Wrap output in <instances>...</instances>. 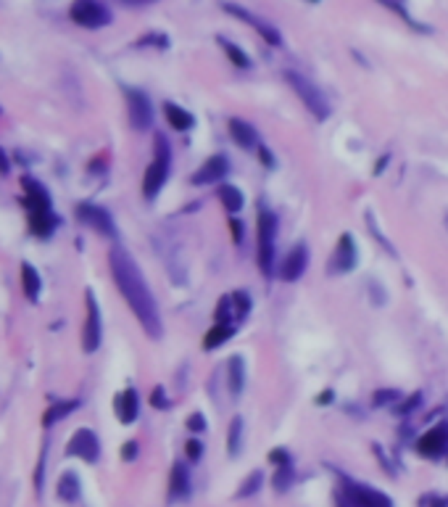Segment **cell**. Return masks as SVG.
<instances>
[{"instance_id": "obj_1", "label": "cell", "mask_w": 448, "mask_h": 507, "mask_svg": "<svg viewBox=\"0 0 448 507\" xmlns=\"http://www.w3.org/2000/svg\"><path fill=\"white\" fill-rule=\"evenodd\" d=\"M108 265H111V275H114L117 288L121 291V296H124V302L130 304L135 317L140 320L142 330L151 338H161V314H158L154 293H151L148 283L142 278L140 267L135 265V259L121 246L111 249Z\"/></svg>"}, {"instance_id": "obj_2", "label": "cell", "mask_w": 448, "mask_h": 507, "mask_svg": "<svg viewBox=\"0 0 448 507\" xmlns=\"http://www.w3.org/2000/svg\"><path fill=\"white\" fill-rule=\"evenodd\" d=\"M169 167H172V148H169L164 135H156V156L151 161V167L145 169V177H142V196L145 198H156V193L164 188L166 177H169Z\"/></svg>"}, {"instance_id": "obj_3", "label": "cell", "mask_w": 448, "mask_h": 507, "mask_svg": "<svg viewBox=\"0 0 448 507\" xmlns=\"http://www.w3.org/2000/svg\"><path fill=\"white\" fill-rule=\"evenodd\" d=\"M285 80H288V84L293 87L295 96L304 101V106L311 111V117H314V119L324 122L327 117H330V103L324 101V96H322V90H319L317 84L308 82L304 74L293 72V69H288V72H285Z\"/></svg>"}, {"instance_id": "obj_4", "label": "cell", "mask_w": 448, "mask_h": 507, "mask_svg": "<svg viewBox=\"0 0 448 507\" xmlns=\"http://www.w3.org/2000/svg\"><path fill=\"white\" fill-rule=\"evenodd\" d=\"M274 238H277V217L271 212H261L259 217V267L261 272L271 278L274 275Z\"/></svg>"}, {"instance_id": "obj_5", "label": "cell", "mask_w": 448, "mask_h": 507, "mask_svg": "<svg viewBox=\"0 0 448 507\" xmlns=\"http://www.w3.org/2000/svg\"><path fill=\"white\" fill-rule=\"evenodd\" d=\"M71 19L80 27L98 29V27H106L111 22V13L100 0H74L71 3Z\"/></svg>"}, {"instance_id": "obj_6", "label": "cell", "mask_w": 448, "mask_h": 507, "mask_svg": "<svg viewBox=\"0 0 448 507\" xmlns=\"http://www.w3.org/2000/svg\"><path fill=\"white\" fill-rule=\"evenodd\" d=\"M127 98V111H130V124L135 130H148L151 122H154V106H151V98L145 96L142 90L127 87L124 90Z\"/></svg>"}, {"instance_id": "obj_7", "label": "cell", "mask_w": 448, "mask_h": 507, "mask_svg": "<svg viewBox=\"0 0 448 507\" xmlns=\"http://www.w3.org/2000/svg\"><path fill=\"white\" fill-rule=\"evenodd\" d=\"M84 302H87V320H84V330H82V346L84 351L93 354L98 346H100V338H103V328H100V309H98V302H95V293L87 291L84 293Z\"/></svg>"}, {"instance_id": "obj_8", "label": "cell", "mask_w": 448, "mask_h": 507, "mask_svg": "<svg viewBox=\"0 0 448 507\" xmlns=\"http://www.w3.org/2000/svg\"><path fill=\"white\" fill-rule=\"evenodd\" d=\"M222 8L227 13L237 16L240 22H246V24L253 27V29H256V32H259V35L264 37L269 45H277V48L283 45V37H280V32H277V27H271L269 22H264L261 16H253V13L246 11V8H243V6H237V3H222Z\"/></svg>"}, {"instance_id": "obj_9", "label": "cell", "mask_w": 448, "mask_h": 507, "mask_svg": "<svg viewBox=\"0 0 448 507\" xmlns=\"http://www.w3.org/2000/svg\"><path fill=\"white\" fill-rule=\"evenodd\" d=\"M69 457H80L84 462H95L100 457V444H98V436L90 428H80L77 434L71 436L69 447H66Z\"/></svg>"}, {"instance_id": "obj_10", "label": "cell", "mask_w": 448, "mask_h": 507, "mask_svg": "<svg viewBox=\"0 0 448 507\" xmlns=\"http://www.w3.org/2000/svg\"><path fill=\"white\" fill-rule=\"evenodd\" d=\"M343 494L359 507H393V499L388 494H382V492L366 486V483H345Z\"/></svg>"}, {"instance_id": "obj_11", "label": "cell", "mask_w": 448, "mask_h": 507, "mask_svg": "<svg viewBox=\"0 0 448 507\" xmlns=\"http://www.w3.org/2000/svg\"><path fill=\"white\" fill-rule=\"evenodd\" d=\"M77 214H80V219H82L84 225H90L93 230H98L100 235L117 238V225H114V219H111V214H108L106 209L93 206V204H80Z\"/></svg>"}, {"instance_id": "obj_12", "label": "cell", "mask_w": 448, "mask_h": 507, "mask_svg": "<svg viewBox=\"0 0 448 507\" xmlns=\"http://www.w3.org/2000/svg\"><path fill=\"white\" fill-rule=\"evenodd\" d=\"M448 449V422H440L435 428H430L419 441H417V452L422 455V457H440V455H446Z\"/></svg>"}, {"instance_id": "obj_13", "label": "cell", "mask_w": 448, "mask_h": 507, "mask_svg": "<svg viewBox=\"0 0 448 507\" xmlns=\"http://www.w3.org/2000/svg\"><path fill=\"white\" fill-rule=\"evenodd\" d=\"M356 259H359V251H356V243L351 233H343L338 246H335V254H332V272H351L356 267Z\"/></svg>"}, {"instance_id": "obj_14", "label": "cell", "mask_w": 448, "mask_h": 507, "mask_svg": "<svg viewBox=\"0 0 448 507\" xmlns=\"http://www.w3.org/2000/svg\"><path fill=\"white\" fill-rule=\"evenodd\" d=\"M230 175V161L222 154H214L211 159L203 161V167L193 175V182L195 185H211V182H219L222 177Z\"/></svg>"}, {"instance_id": "obj_15", "label": "cell", "mask_w": 448, "mask_h": 507, "mask_svg": "<svg viewBox=\"0 0 448 507\" xmlns=\"http://www.w3.org/2000/svg\"><path fill=\"white\" fill-rule=\"evenodd\" d=\"M306 265H308V249L304 246V243H298V246L290 249L288 259H285L283 278L288 280V283H293V280H298L304 272H306Z\"/></svg>"}, {"instance_id": "obj_16", "label": "cell", "mask_w": 448, "mask_h": 507, "mask_svg": "<svg viewBox=\"0 0 448 507\" xmlns=\"http://www.w3.org/2000/svg\"><path fill=\"white\" fill-rule=\"evenodd\" d=\"M137 412H140V399H137V391L135 388H124L117 397V418L124 425L137 420Z\"/></svg>"}, {"instance_id": "obj_17", "label": "cell", "mask_w": 448, "mask_h": 507, "mask_svg": "<svg viewBox=\"0 0 448 507\" xmlns=\"http://www.w3.org/2000/svg\"><path fill=\"white\" fill-rule=\"evenodd\" d=\"M227 127H230V138H232L240 148H259V135H256V130H253L248 122L230 119Z\"/></svg>"}, {"instance_id": "obj_18", "label": "cell", "mask_w": 448, "mask_h": 507, "mask_svg": "<svg viewBox=\"0 0 448 507\" xmlns=\"http://www.w3.org/2000/svg\"><path fill=\"white\" fill-rule=\"evenodd\" d=\"M190 494V471L182 462H174L172 476H169V497L172 499H182Z\"/></svg>"}, {"instance_id": "obj_19", "label": "cell", "mask_w": 448, "mask_h": 507, "mask_svg": "<svg viewBox=\"0 0 448 507\" xmlns=\"http://www.w3.org/2000/svg\"><path fill=\"white\" fill-rule=\"evenodd\" d=\"M29 225H32V230H35L37 235H50V230L56 228V217H53L50 206L29 209Z\"/></svg>"}, {"instance_id": "obj_20", "label": "cell", "mask_w": 448, "mask_h": 507, "mask_svg": "<svg viewBox=\"0 0 448 507\" xmlns=\"http://www.w3.org/2000/svg\"><path fill=\"white\" fill-rule=\"evenodd\" d=\"M22 185H24V191H27V206H29V209H37V206H50V196H47V191L37 180L24 177Z\"/></svg>"}, {"instance_id": "obj_21", "label": "cell", "mask_w": 448, "mask_h": 507, "mask_svg": "<svg viewBox=\"0 0 448 507\" xmlns=\"http://www.w3.org/2000/svg\"><path fill=\"white\" fill-rule=\"evenodd\" d=\"M227 386L232 394H240L243 386H246V365H243V357H232L230 360V367H227Z\"/></svg>"}, {"instance_id": "obj_22", "label": "cell", "mask_w": 448, "mask_h": 507, "mask_svg": "<svg viewBox=\"0 0 448 507\" xmlns=\"http://www.w3.org/2000/svg\"><path fill=\"white\" fill-rule=\"evenodd\" d=\"M164 111H166V122H169L174 130H179V133H185V130L193 127V114L185 109H179L177 103H164Z\"/></svg>"}, {"instance_id": "obj_23", "label": "cell", "mask_w": 448, "mask_h": 507, "mask_svg": "<svg viewBox=\"0 0 448 507\" xmlns=\"http://www.w3.org/2000/svg\"><path fill=\"white\" fill-rule=\"evenodd\" d=\"M237 325H222V323H214V328L206 333V341H203V349L211 351L216 349V346H222L227 338H232V333H235Z\"/></svg>"}, {"instance_id": "obj_24", "label": "cell", "mask_w": 448, "mask_h": 507, "mask_svg": "<svg viewBox=\"0 0 448 507\" xmlns=\"http://www.w3.org/2000/svg\"><path fill=\"white\" fill-rule=\"evenodd\" d=\"M219 201H222L224 209H227L230 214H237V212L243 209V193L237 191L235 185H222V188H219Z\"/></svg>"}, {"instance_id": "obj_25", "label": "cell", "mask_w": 448, "mask_h": 507, "mask_svg": "<svg viewBox=\"0 0 448 507\" xmlns=\"http://www.w3.org/2000/svg\"><path fill=\"white\" fill-rule=\"evenodd\" d=\"M22 283H24V293H27V299H32L35 302L37 296H40V275H37V270L32 265H22Z\"/></svg>"}, {"instance_id": "obj_26", "label": "cell", "mask_w": 448, "mask_h": 507, "mask_svg": "<svg viewBox=\"0 0 448 507\" xmlns=\"http://www.w3.org/2000/svg\"><path fill=\"white\" fill-rule=\"evenodd\" d=\"M59 497L64 502H74L80 497V478L77 473H64L59 481Z\"/></svg>"}, {"instance_id": "obj_27", "label": "cell", "mask_w": 448, "mask_h": 507, "mask_svg": "<svg viewBox=\"0 0 448 507\" xmlns=\"http://www.w3.org/2000/svg\"><path fill=\"white\" fill-rule=\"evenodd\" d=\"M243 449V418H235L230 422V436H227V452L230 457H237Z\"/></svg>"}, {"instance_id": "obj_28", "label": "cell", "mask_w": 448, "mask_h": 507, "mask_svg": "<svg viewBox=\"0 0 448 507\" xmlns=\"http://www.w3.org/2000/svg\"><path fill=\"white\" fill-rule=\"evenodd\" d=\"M77 407H80V402H77V399H69V402H59V404H53V407H50V410L45 412L43 422H45V425H53V422H59L61 418H66V415H69V412H74Z\"/></svg>"}, {"instance_id": "obj_29", "label": "cell", "mask_w": 448, "mask_h": 507, "mask_svg": "<svg viewBox=\"0 0 448 507\" xmlns=\"http://www.w3.org/2000/svg\"><path fill=\"white\" fill-rule=\"evenodd\" d=\"M219 45L224 48V53H227V59L235 64L237 69H251V59H248L243 50L237 48L235 43H230V40H224V37H219Z\"/></svg>"}, {"instance_id": "obj_30", "label": "cell", "mask_w": 448, "mask_h": 507, "mask_svg": "<svg viewBox=\"0 0 448 507\" xmlns=\"http://www.w3.org/2000/svg\"><path fill=\"white\" fill-rule=\"evenodd\" d=\"M295 473L293 465H277V473H274V492H288L290 483H293Z\"/></svg>"}, {"instance_id": "obj_31", "label": "cell", "mask_w": 448, "mask_h": 507, "mask_svg": "<svg viewBox=\"0 0 448 507\" xmlns=\"http://www.w3.org/2000/svg\"><path fill=\"white\" fill-rule=\"evenodd\" d=\"M261 483H264V473L261 471H253L251 476H248L246 481H243V486L237 489V497L243 499V497H251V494H256L261 489Z\"/></svg>"}, {"instance_id": "obj_32", "label": "cell", "mask_w": 448, "mask_h": 507, "mask_svg": "<svg viewBox=\"0 0 448 507\" xmlns=\"http://www.w3.org/2000/svg\"><path fill=\"white\" fill-rule=\"evenodd\" d=\"M375 407H388V404H396V402H401V391H396V388H380L375 391Z\"/></svg>"}, {"instance_id": "obj_33", "label": "cell", "mask_w": 448, "mask_h": 507, "mask_svg": "<svg viewBox=\"0 0 448 507\" xmlns=\"http://www.w3.org/2000/svg\"><path fill=\"white\" fill-rule=\"evenodd\" d=\"M230 299H232V307H235V312L240 314V320H243V317L248 314V309H251V296H248L246 291H235V293H232Z\"/></svg>"}, {"instance_id": "obj_34", "label": "cell", "mask_w": 448, "mask_h": 507, "mask_svg": "<svg viewBox=\"0 0 448 507\" xmlns=\"http://www.w3.org/2000/svg\"><path fill=\"white\" fill-rule=\"evenodd\" d=\"M419 404H422V391H414L412 397H409V399H403L401 404H398V407H396V412H398V415H412V412L417 410V407H419Z\"/></svg>"}, {"instance_id": "obj_35", "label": "cell", "mask_w": 448, "mask_h": 507, "mask_svg": "<svg viewBox=\"0 0 448 507\" xmlns=\"http://www.w3.org/2000/svg\"><path fill=\"white\" fill-rule=\"evenodd\" d=\"M185 452H188V457L193 460V462H198L203 455V444L198 441V439H190L188 444H185Z\"/></svg>"}, {"instance_id": "obj_36", "label": "cell", "mask_w": 448, "mask_h": 507, "mask_svg": "<svg viewBox=\"0 0 448 507\" xmlns=\"http://www.w3.org/2000/svg\"><path fill=\"white\" fill-rule=\"evenodd\" d=\"M188 428L190 431H206V418H203L201 412H193L188 418Z\"/></svg>"}, {"instance_id": "obj_37", "label": "cell", "mask_w": 448, "mask_h": 507, "mask_svg": "<svg viewBox=\"0 0 448 507\" xmlns=\"http://www.w3.org/2000/svg\"><path fill=\"white\" fill-rule=\"evenodd\" d=\"M269 460L274 465H293V462H290V455H288L285 449H274V452H269Z\"/></svg>"}, {"instance_id": "obj_38", "label": "cell", "mask_w": 448, "mask_h": 507, "mask_svg": "<svg viewBox=\"0 0 448 507\" xmlns=\"http://www.w3.org/2000/svg\"><path fill=\"white\" fill-rule=\"evenodd\" d=\"M151 402H154V407L156 410H166L169 407V402H166V394H164V388L158 386L154 391V397H151Z\"/></svg>"}, {"instance_id": "obj_39", "label": "cell", "mask_w": 448, "mask_h": 507, "mask_svg": "<svg viewBox=\"0 0 448 507\" xmlns=\"http://www.w3.org/2000/svg\"><path fill=\"white\" fill-rule=\"evenodd\" d=\"M422 507H448V497H425L422 499Z\"/></svg>"}, {"instance_id": "obj_40", "label": "cell", "mask_w": 448, "mask_h": 507, "mask_svg": "<svg viewBox=\"0 0 448 507\" xmlns=\"http://www.w3.org/2000/svg\"><path fill=\"white\" fill-rule=\"evenodd\" d=\"M230 228H232V235H235V243L243 241V225H240V222H237V219H235V214L230 217Z\"/></svg>"}, {"instance_id": "obj_41", "label": "cell", "mask_w": 448, "mask_h": 507, "mask_svg": "<svg viewBox=\"0 0 448 507\" xmlns=\"http://www.w3.org/2000/svg\"><path fill=\"white\" fill-rule=\"evenodd\" d=\"M256 154H259V159H261V161H264V164H267V167H274V159L269 156V148H264V145H259V148H256Z\"/></svg>"}, {"instance_id": "obj_42", "label": "cell", "mask_w": 448, "mask_h": 507, "mask_svg": "<svg viewBox=\"0 0 448 507\" xmlns=\"http://www.w3.org/2000/svg\"><path fill=\"white\" fill-rule=\"evenodd\" d=\"M135 455H137V444H135V441H127V444H124V452H121V457L135 460Z\"/></svg>"}, {"instance_id": "obj_43", "label": "cell", "mask_w": 448, "mask_h": 507, "mask_svg": "<svg viewBox=\"0 0 448 507\" xmlns=\"http://www.w3.org/2000/svg\"><path fill=\"white\" fill-rule=\"evenodd\" d=\"M338 507H359V505H356V502H351V499H348V497L343 494L341 499H338Z\"/></svg>"}, {"instance_id": "obj_44", "label": "cell", "mask_w": 448, "mask_h": 507, "mask_svg": "<svg viewBox=\"0 0 448 507\" xmlns=\"http://www.w3.org/2000/svg\"><path fill=\"white\" fill-rule=\"evenodd\" d=\"M127 6H148V3H156V0H121Z\"/></svg>"}, {"instance_id": "obj_45", "label": "cell", "mask_w": 448, "mask_h": 507, "mask_svg": "<svg viewBox=\"0 0 448 507\" xmlns=\"http://www.w3.org/2000/svg\"><path fill=\"white\" fill-rule=\"evenodd\" d=\"M0 172H8V161H6V154L0 151Z\"/></svg>"}, {"instance_id": "obj_46", "label": "cell", "mask_w": 448, "mask_h": 507, "mask_svg": "<svg viewBox=\"0 0 448 507\" xmlns=\"http://www.w3.org/2000/svg\"><path fill=\"white\" fill-rule=\"evenodd\" d=\"M330 399H332V394H330V391H324V394H322V397H319L317 402H319V404H327Z\"/></svg>"}, {"instance_id": "obj_47", "label": "cell", "mask_w": 448, "mask_h": 507, "mask_svg": "<svg viewBox=\"0 0 448 507\" xmlns=\"http://www.w3.org/2000/svg\"><path fill=\"white\" fill-rule=\"evenodd\" d=\"M443 222H446V230H448V212L443 214Z\"/></svg>"}]
</instances>
